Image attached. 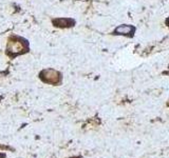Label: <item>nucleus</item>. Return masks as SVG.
Here are the masks:
<instances>
[{
	"label": "nucleus",
	"instance_id": "nucleus-3",
	"mask_svg": "<svg viewBox=\"0 0 169 158\" xmlns=\"http://www.w3.org/2000/svg\"><path fill=\"white\" fill-rule=\"evenodd\" d=\"M53 24L58 27H72V24H74V21L71 19H66V18H58V19L53 20Z\"/></svg>",
	"mask_w": 169,
	"mask_h": 158
},
{
	"label": "nucleus",
	"instance_id": "nucleus-1",
	"mask_svg": "<svg viewBox=\"0 0 169 158\" xmlns=\"http://www.w3.org/2000/svg\"><path fill=\"white\" fill-rule=\"evenodd\" d=\"M7 54L10 56H16L18 54H23L28 51V43L25 40L18 37H11L7 42Z\"/></svg>",
	"mask_w": 169,
	"mask_h": 158
},
{
	"label": "nucleus",
	"instance_id": "nucleus-4",
	"mask_svg": "<svg viewBox=\"0 0 169 158\" xmlns=\"http://www.w3.org/2000/svg\"><path fill=\"white\" fill-rule=\"evenodd\" d=\"M131 32H133V27L130 25H120L114 31L115 34L118 35H129Z\"/></svg>",
	"mask_w": 169,
	"mask_h": 158
},
{
	"label": "nucleus",
	"instance_id": "nucleus-5",
	"mask_svg": "<svg viewBox=\"0 0 169 158\" xmlns=\"http://www.w3.org/2000/svg\"><path fill=\"white\" fill-rule=\"evenodd\" d=\"M166 22H167V24H168V25H169V19H168V20H167Z\"/></svg>",
	"mask_w": 169,
	"mask_h": 158
},
{
	"label": "nucleus",
	"instance_id": "nucleus-2",
	"mask_svg": "<svg viewBox=\"0 0 169 158\" xmlns=\"http://www.w3.org/2000/svg\"><path fill=\"white\" fill-rule=\"evenodd\" d=\"M40 78L44 82L51 84H57L60 82V74L53 69L44 70L40 73Z\"/></svg>",
	"mask_w": 169,
	"mask_h": 158
}]
</instances>
